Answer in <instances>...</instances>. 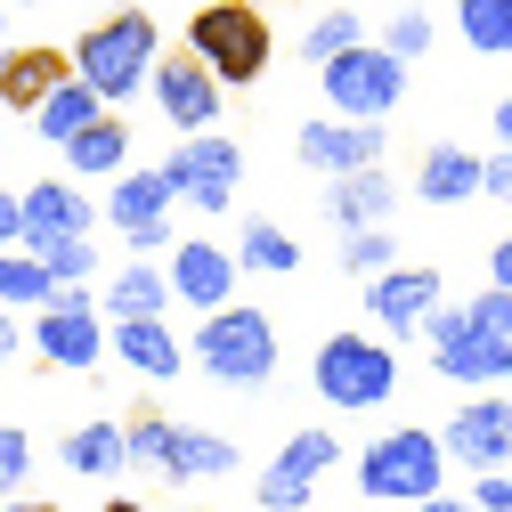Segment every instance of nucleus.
I'll use <instances>...</instances> for the list:
<instances>
[{
  "label": "nucleus",
  "mask_w": 512,
  "mask_h": 512,
  "mask_svg": "<svg viewBox=\"0 0 512 512\" xmlns=\"http://www.w3.org/2000/svg\"><path fill=\"white\" fill-rule=\"evenodd\" d=\"M423 342H431V374L464 382V391H496V382L512 374V293L488 285V293H472L456 309L439 301V317L423 326Z\"/></svg>",
  "instance_id": "1"
},
{
  "label": "nucleus",
  "mask_w": 512,
  "mask_h": 512,
  "mask_svg": "<svg viewBox=\"0 0 512 512\" xmlns=\"http://www.w3.org/2000/svg\"><path fill=\"white\" fill-rule=\"evenodd\" d=\"M155 66H163V41H155V17H147V9H114L106 25H90V33L74 41V74H82L106 106L139 98V90L155 82Z\"/></svg>",
  "instance_id": "2"
},
{
  "label": "nucleus",
  "mask_w": 512,
  "mask_h": 512,
  "mask_svg": "<svg viewBox=\"0 0 512 512\" xmlns=\"http://www.w3.org/2000/svg\"><path fill=\"white\" fill-rule=\"evenodd\" d=\"M187 358H196L212 382H228V391H261V382L277 374V326L252 301H228V309H212L196 326Z\"/></svg>",
  "instance_id": "3"
},
{
  "label": "nucleus",
  "mask_w": 512,
  "mask_h": 512,
  "mask_svg": "<svg viewBox=\"0 0 512 512\" xmlns=\"http://www.w3.org/2000/svg\"><path fill=\"white\" fill-rule=\"evenodd\" d=\"M269 17L252 9V0H204L196 17H187V57H204V66L228 82V90H252L269 74Z\"/></svg>",
  "instance_id": "4"
},
{
  "label": "nucleus",
  "mask_w": 512,
  "mask_h": 512,
  "mask_svg": "<svg viewBox=\"0 0 512 512\" xmlns=\"http://www.w3.org/2000/svg\"><path fill=\"white\" fill-rule=\"evenodd\" d=\"M439 480H447V439H431V431H382L366 456H358V496H374V504H431L439 496Z\"/></svg>",
  "instance_id": "5"
},
{
  "label": "nucleus",
  "mask_w": 512,
  "mask_h": 512,
  "mask_svg": "<svg viewBox=\"0 0 512 512\" xmlns=\"http://www.w3.org/2000/svg\"><path fill=\"white\" fill-rule=\"evenodd\" d=\"M309 382H317V399H326V407L366 415V407H391V391H399V358H391V342H366V334H326V342H317Z\"/></svg>",
  "instance_id": "6"
},
{
  "label": "nucleus",
  "mask_w": 512,
  "mask_h": 512,
  "mask_svg": "<svg viewBox=\"0 0 512 512\" xmlns=\"http://www.w3.org/2000/svg\"><path fill=\"white\" fill-rule=\"evenodd\" d=\"M317 90H326V106L342 122H382V114L407 98V57H391L382 41H358L350 57L317 66Z\"/></svg>",
  "instance_id": "7"
},
{
  "label": "nucleus",
  "mask_w": 512,
  "mask_h": 512,
  "mask_svg": "<svg viewBox=\"0 0 512 512\" xmlns=\"http://www.w3.org/2000/svg\"><path fill=\"white\" fill-rule=\"evenodd\" d=\"M33 350L66 374H90L106 358V317H98V293L90 285H57L49 309H33Z\"/></svg>",
  "instance_id": "8"
},
{
  "label": "nucleus",
  "mask_w": 512,
  "mask_h": 512,
  "mask_svg": "<svg viewBox=\"0 0 512 512\" xmlns=\"http://www.w3.org/2000/svg\"><path fill=\"white\" fill-rule=\"evenodd\" d=\"M163 179H171L179 204L228 212V204H236V179H244V147L220 139V131H196V139H179V147L163 155Z\"/></svg>",
  "instance_id": "9"
},
{
  "label": "nucleus",
  "mask_w": 512,
  "mask_h": 512,
  "mask_svg": "<svg viewBox=\"0 0 512 512\" xmlns=\"http://www.w3.org/2000/svg\"><path fill=\"white\" fill-rule=\"evenodd\" d=\"M147 90H155L163 122H171V131H187V139L212 131V122H220V98H228V82L204 66V57H187V49H171V57H163Z\"/></svg>",
  "instance_id": "10"
},
{
  "label": "nucleus",
  "mask_w": 512,
  "mask_h": 512,
  "mask_svg": "<svg viewBox=\"0 0 512 512\" xmlns=\"http://www.w3.org/2000/svg\"><path fill=\"white\" fill-rule=\"evenodd\" d=\"M439 439H447V464H464L472 480L480 472H504L512 464V407L496 391H480L472 407H456V423H447Z\"/></svg>",
  "instance_id": "11"
},
{
  "label": "nucleus",
  "mask_w": 512,
  "mask_h": 512,
  "mask_svg": "<svg viewBox=\"0 0 512 512\" xmlns=\"http://www.w3.org/2000/svg\"><path fill=\"white\" fill-rule=\"evenodd\" d=\"M382 122H342V114H317V122H301V139H293V155L309 163V171H326V179H342V171H374L382 163Z\"/></svg>",
  "instance_id": "12"
},
{
  "label": "nucleus",
  "mask_w": 512,
  "mask_h": 512,
  "mask_svg": "<svg viewBox=\"0 0 512 512\" xmlns=\"http://www.w3.org/2000/svg\"><path fill=\"white\" fill-rule=\"evenodd\" d=\"M236 269H244V261H236L228 244H212V236H179V244H171V293H179L187 309H204V317L236 301Z\"/></svg>",
  "instance_id": "13"
},
{
  "label": "nucleus",
  "mask_w": 512,
  "mask_h": 512,
  "mask_svg": "<svg viewBox=\"0 0 512 512\" xmlns=\"http://www.w3.org/2000/svg\"><path fill=\"white\" fill-rule=\"evenodd\" d=\"M98 228V204L82 196L74 179H33L25 187V252H49L66 236H90Z\"/></svg>",
  "instance_id": "14"
},
{
  "label": "nucleus",
  "mask_w": 512,
  "mask_h": 512,
  "mask_svg": "<svg viewBox=\"0 0 512 512\" xmlns=\"http://www.w3.org/2000/svg\"><path fill=\"white\" fill-rule=\"evenodd\" d=\"M366 309L382 334H423L439 317V269H382L366 277Z\"/></svg>",
  "instance_id": "15"
},
{
  "label": "nucleus",
  "mask_w": 512,
  "mask_h": 512,
  "mask_svg": "<svg viewBox=\"0 0 512 512\" xmlns=\"http://www.w3.org/2000/svg\"><path fill=\"white\" fill-rule=\"evenodd\" d=\"M171 179H163V163L155 171H122V179H106V228L122 236V244H139L147 228H171Z\"/></svg>",
  "instance_id": "16"
},
{
  "label": "nucleus",
  "mask_w": 512,
  "mask_h": 512,
  "mask_svg": "<svg viewBox=\"0 0 512 512\" xmlns=\"http://www.w3.org/2000/svg\"><path fill=\"white\" fill-rule=\"evenodd\" d=\"M57 82H74V57L49 49V41H25V49H0V106L17 114H41V98Z\"/></svg>",
  "instance_id": "17"
},
{
  "label": "nucleus",
  "mask_w": 512,
  "mask_h": 512,
  "mask_svg": "<svg viewBox=\"0 0 512 512\" xmlns=\"http://www.w3.org/2000/svg\"><path fill=\"white\" fill-rule=\"evenodd\" d=\"M155 472H171V480H228V472H236V439L196 431V423H163Z\"/></svg>",
  "instance_id": "18"
},
{
  "label": "nucleus",
  "mask_w": 512,
  "mask_h": 512,
  "mask_svg": "<svg viewBox=\"0 0 512 512\" xmlns=\"http://www.w3.org/2000/svg\"><path fill=\"white\" fill-rule=\"evenodd\" d=\"M391 204H399V187H391V171H342V179H326V212H334V228L350 236V228H382L391 220Z\"/></svg>",
  "instance_id": "19"
},
{
  "label": "nucleus",
  "mask_w": 512,
  "mask_h": 512,
  "mask_svg": "<svg viewBox=\"0 0 512 512\" xmlns=\"http://www.w3.org/2000/svg\"><path fill=\"white\" fill-rule=\"evenodd\" d=\"M480 179H488V163H480L472 147H456V139H439V147H423V171H415V196H423V204H472V196H480Z\"/></svg>",
  "instance_id": "20"
},
{
  "label": "nucleus",
  "mask_w": 512,
  "mask_h": 512,
  "mask_svg": "<svg viewBox=\"0 0 512 512\" xmlns=\"http://www.w3.org/2000/svg\"><path fill=\"white\" fill-rule=\"evenodd\" d=\"M179 293H171V269H147V261H131V269H114L106 277V326H139V317H163Z\"/></svg>",
  "instance_id": "21"
},
{
  "label": "nucleus",
  "mask_w": 512,
  "mask_h": 512,
  "mask_svg": "<svg viewBox=\"0 0 512 512\" xmlns=\"http://www.w3.org/2000/svg\"><path fill=\"white\" fill-rule=\"evenodd\" d=\"M114 358L131 374H147V382H171L187 366V342H171L163 317H139V326H114Z\"/></svg>",
  "instance_id": "22"
},
{
  "label": "nucleus",
  "mask_w": 512,
  "mask_h": 512,
  "mask_svg": "<svg viewBox=\"0 0 512 512\" xmlns=\"http://www.w3.org/2000/svg\"><path fill=\"white\" fill-rule=\"evenodd\" d=\"M122 464H131V423L90 415V423H74V431H66V472L106 480V472H122Z\"/></svg>",
  "instance_id": "23"
},
{
  "label": "nucleus",
  "mask_w": 512,
  "mask_h": 512,
  "mask_svg": "<svg viewBox=\"0 0 512 512\" xmlns=\"http://www.w3.org/2000/svg\"><path fill=\"white\" fill-rule=\"evenodd\" d=\"M122 163H131V122L122 114H98L82 139H66V171L82 179H122Z\"/></svg>",
  "instance_id": "24"
},
{
  "label": "nucleus",
  "mask_w": 512,
  "mask_h": 512,
  "mask_svg": "<svg viewBox=\"0 0 512 512\" xmlns=\"http://www.w3.org/2000/svg\"><path fill=\"white\" fill-rule=\"evenodd\" d=\"M98 114H106V98H98V90H90V82L74 74V82H57V90L41 98V114H33V131H41L49 147H66V139H82V131H90Z\"/></svg>",
  "instance_id": "25"
},
{
  "label": "nucleus",
  "mask_w": 512,
  "mask_h": 512,
  "mask_svg": "<svg viewBox=\"0 0 512 512\" xmlns=\"http://www.w3.org/2000/svg\"><path fill=\"white\" fill-rule=\"evenodd\" d=\"M236 261H244L252 277H293V269H301V244H293L277 220H244V228H236Z\"/></svg>",
  "instance_id": "26"
},
{
  "label": "nucleus",
  "mask_w": 512,
  "mask_h": 512,
  "mask_svg": "<svg viewBox=\"0 0 512 512\" xmlns=\"http://www.w3.org/2000/svg\"><path fill=\"white\" fill-rule=\"evenodd\" d=\"M57 301V277H49V261L41 252H0V309H49Z\"/></svg>",
  "instance_id": "27"
},
{
  "label": "nucleus",
  "mask_w": 512,
  "mask_h": 512,
  "mask_svg": "<svg viewBox=\"0 0 512 512\" xmlns=\"http://www.w3.org/2000/svg\"><path fill=\"white\" fill-rule=\"evenodd\" d=\"M456 33L480 57H512V0H456Z\"/></svg>",
  "instance_id": "28"
},
{
  "label": "nucleus",
  "mask_w": 512,
  "mask_h": 512,
  "mask_svg": "<svg viewBox=\"0 0 512 512\" xmlns=\"http://www.w3.org/2000/svg\"><path fill=\"white\" fill-rule=\"evenodd\" d=\"M358 41H366V17L358 9H326V17L301 33V57H309V66H334V57H350Z\"/></svg>",
  "instance_id": "29"
},
{
  "label": "nucleus",
  "mask_w": 512,
  "mask_h": 512,
  "mask_svg": "<svg viewBox=\"0 0 512 512\" xmlns=\"http://www.w3.org/2000/svg\"><path fill=\"white\" fill-rule=\"evenodd\" d=\"M334 456H342V439H334V431H293V439L277 447V472L317 480V472H334Z\"/></svg>",
  "instance_id": "30"
},
{
  "label": "nucleus",
  "mask_w": 512,
  "mask_h": 512,
  "mask_svg": "<svg viewBox=\"0 0 512 512\" xmlns=\"http://www.w3.org/2000/svg\"><path fill=\"white\" fill-rule=\"evenodd\" d=\"M342 269H350V277H382V269H399L391 228H350V236H342Z\"/></svg>",
  "instance_id": "31"
},
{
  "label": "nucleus",
  "mask_w": 512,
  "mask_h": 512,
  "mask_svg": "<svg viewBox=\"0 0 512 512\" xmlns=\"http://www.w3.org/2000/svg\"><path fill=\"white\" fill-rule=\"evenodd\" d=\"M41 261H49L57 285H90V277H98V244H90V236H66V244H49Z\"/></svg>",
  "instance_id": "32"
},
{
  "label": "nucleus",
  "mask_w": 512,
  "mask_h": 512,
  "mask_svg": "<svg viewBox=\"0 0 512 512\" xmlns=\"http://www.w3.org/2000/svg\"><path fill=\"white\" fill-rule=\"evenodd\" d=\"M382 49L407 57V66H415V57H431V17H423V9H399L391 25H382Z\"/></svg>",
  "instance_id": "33"
},
{
  "label": "nucleus",
  "mask_w": 512,
  "mask_h": 512,
  "mask_svg": "<svg viewBox=\"0 0 512 512\" xmlns=\"http://www.w3.org/2000/svg\"><path fill=\"white\" fill-rule=\"evenodd\" d=\"M25 472H33V439H25L17 423H0V496H17Z\"/></svg>",
  "instance_id": "34"
},
{
  "label": "nucleus",
  "mask_w": 512,
  "mask_h": 512,
  "mask_svg": "<svg viewBox=\"0 0 512 512\" xmlns=\"http://www.w3.org/2000/svg\"><path fill=\"white\" fill-rule=\"evenodd\" d=\"M472 504L480 512H512V472H480L472 480Z\"/></svg>",
  "instance_id": "35"
},
{
  "label": "nucleus",
  "mask_w": 512,
  "mask_h": 512,
  "mask_svg": "<svg viewBox=\"0 0 512 512\" xmlns=\"http://www.w3.org/2000/svg\"><path fill=\"white\" fill-rule=\"evenodd\" d=\"M17 244H25V196L0 187V252H17Z\"/></svg>",
  "instance_id": "36"
},
{
  "label": "nucleus",
  "mask_w": 512,
  "mask_h": 512,
  "mask_svg": "<svg viewBox=\"0 0 512 512\" xmlns=\"http://www.w3.org/2000/svg\"><path fill=\"white\" fill-rule=\"evenodd\" d=\"M480 196L512 204V147H496V155H488V179H480Z\"/></svg>",
  "instance_id": "37"
},
{
  "label": "nucleus",
  "mask_w": 512,
  "mask_h": 512,
  "mask_svg": "<svg viewBox=\"0 0 512 512\" xmlns=\"http://www.w3.org/2000/svg\"><path fill=\"white\" fill-rule=\"evenodd\" d=\"M488 285H504V293H512V236H496V244H488Z\"/></svg>",
  "instance_id": "38"
},
{
  "label": "nucleus",
  "mask_w": 512,
  "mask_h": 512,
  "mask_svg": "<svg viewBox=\"0 0 512 512\" xmlns=\"http://www.w3.org/2000/svg\"><path fill=\"white\" fill-rule=\"evenodd\" d=\"M25 342H33V334H25V326H17V317H9V309H0V366H9V358H17V350H25Z\"/></svg>",
  "instance_id": "39"
},
{
  "label": "nucleus",
  "mask_w": 512,
  "mask_h": 512,
  "mask_svg": "<svg viewBox=\"0 0 512 512\" xmlns=\"http://www.w3.org/2000/svg\"><path fill=\"white\" fill-rule=\"evenodd\" d=\"M496 147H512V98H496Z\"/></svg>",
  "instance_id": "40"
},
{
  "label": "nucleus",
  "mask_w": 512,
  "mask_h": 512,
  "mask_svg": "<svg viewBox=\"0 0 512 512\" xmlns=\"http://www.w3.org/2000/svg\"><path fill=\"white\" fill-rule=\"evenodd\" d=\"M415 512H480V504H447V496H431V504H415Z\"/></svg>",
  "instance_id": "41"
},
{
  "label": "nucleus",
  "mask_w": 512,
  "mask_h": 512,
  "mask_svg": "<svg viewBox=\"0 0 512 512\" xmlns=\"http://www.w3.org/2000/svg\"><path fill=\"white\" fill-rule=\"evenodd\" d=\"M9 512H57V504H33V496H9Z\"/></svg>",
  "instance_id": "42"
},
{
  "label": "nucleus",
  "mask_w": 512,
  "mask_h": 512,
  "mask_svg": "<svg viewBox=\"0 0 512 512\" xmlns=\"http://www.w3.org/2000/svg\"><path fill=\"white\" fill-rule=\"evenodd\" d=\"M106 512H139V496H106Z\"/></svg>",
  "instance_id": "43"
},
{
  "label": "nucleus",
  "mask_w": 512,
  "mask_h": 512,
  "mask_svg": "<svg viewBox=\"0 0 512 512\" xmlns=\"http://www.w3.org/2000/svg\"><path fill=\"white\" fill-rule=\"evenodd\" d=\"M0 41H9V17H0Z\"/></svg>",
  "instance_id": "44"
},
{
  "label": "nucleus",
  "mask_w": 512,
  "mask_h": 512,
  "mask_svg": "<svg viewBox=\"0 0 512 512\" xmlns=\"http://www.w3.org/2000/svg\"><path fill=\"white\" fill-rule=\"evenodd\" d=\"M17 9H33V0H17Z\"/></svg>",
  "instance_id": "45"
}]
</instances>
